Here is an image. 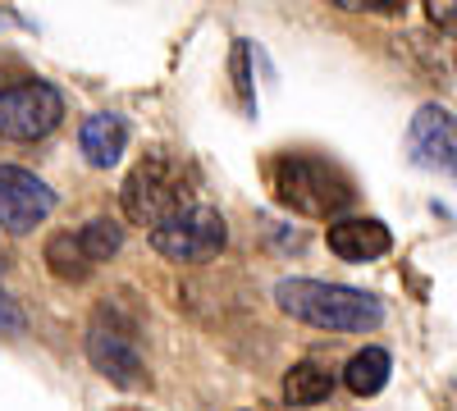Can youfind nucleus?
Instances as JSON below:
<instances>
[{"label": "nucleus", "mask_w": 457, "mask_h": 411, "mask_svg": "<svg viewBox=\"0 0 457 411\" xmlns=\"http://www.w3.org/2000/svg\"><path fill=\"white\" fill-rule=\"evenodd\" d=\"M55 210V193L32 169L0 165V234H32Z\"/></svg>", "instance_id": "obj_8"}, {"label": "nucleus", "mask_w": 457, "mask_h": 411, "mask_svg": "<svg viewBox=\"0 0 457 411\" xmlns=\"http://www.w3.org/2000/svg\"><path fill=\"white\" fill-rule=\"evenodd\" d=\"M334 393V375L316 361H297L288 375H284V402L288 407H316Z\"/></svg>", "instance_id": "obj_12"}, {"label": "nucleus", "mask_w": 457, "mask_h": 411, "mask_svg": "<svg viewBox=\"0 0 457 411\" xmlns=\"http://www.w3.org/2000/svg\"><path fill=\"white\" fill-rule=\"evenodd\" d=\"M338 10H353V14H394L403 10V0H329Z\"/></svg>", "instance_id": "obj_17"}, {"label": "nucleus", "mask_w": 457, "mask_h": 411, "mask_svg": "<svg viewBox=\"0 0 457 411\" xmlns=\"http://www.w3.org/2000/svg\"><path fill=\"white\" fill-rule=\"evenodd\" d=\"M270 188L279 206L307 219H334L357 201L353 178L343 174L334 160L312 156V152H284L270 160Z\"/></svg>", "instance_id": "obj_1"}, {"label": "nucleus", "mask_w": 457, "mask_h": 411, "mask_svg": "<svg viewBox=\"0 0 457 411\" xmlns=\"http://www.w3.org/2000/svg\"><path fill=\"white\" fill-rule=\"evenodd\" d=\"M0 329H23V316H19V307L10 302L5 292H0Z\"/></svg>", "instance_id": "obj_18"}, {"label": "nucleus", "mask_w": 457, "mask_h": 411, "mask_svg": "<svg viewBox=\"0 0 457 411\" xmlns=\"http://www.w3.org/2000/svg\"><path fill=\"white\" fill-rule=\"evenodd\" d=\"M193 193H197V174L187 160L170 156V152H151L142 156L129 178H124V188H120V201H124V215L133 224H165L170 215H179L183 206H193Z\"/></svg>", "instance_id": "obj_3"}, {"label": "nucleus", "mask_w": 457, "mask_h": 411, "mask_svg": "<svg viewBox=\"0 0 457 411\" xmlns=\"http://www.w3.org/2000/svg\"><path fill=\"white\" fill-rule=\"evenodd\" d=\"M389 370H394V361H389L385 348H361L348 361V370H343V384H348L357 398H375L379 389L389 384Z\"/></svg>", "instance_id": "obj_13"}, {"label": "nucleus", "mask_w": 457, "mask_h": 411, "mask_svg": "<svg viewBox=\"0 0 457 411\" xmlns=\"http://www.w3.org/2000/svg\"><path fill=\"white\" fill-rule=\"evenodd\" d=\"M79 238H83V247H87V256L96 260H114L120 256V247H124V224H114V219H87L83 229H79Z\"/></svg>", "instance_id": "obj_14"}, {"label": "nucleus", "mask_w": 457, "mask_h": 411, "mask_svg": "<svg viewBox=\"0 0 457 411\" xmlns=\"http://www.w3.org/2000/svg\"><path fill=\"white\" fill-rule=\"evenodd\" d=\"M42 260H46V270H51L60 284H69V288H73V284H87L92 270H96V260L87 256V247H83L79 234H55V238H46Z\"/></svg>", "instance_id": "obj_11"}, {"label": "nucleus", "mask_w": 457, "mask_h": 411, "mask_svg": "<svg viewBox=\"0 0 457 411\" xmlns=\"http://www.w3.org/2000/svg\"><path fill=\"white\" fill-rule=\"evenodd\" d=\"M325 247H329L338 260L366 266V260L389 256L394 234H389L379 219H370V215H353V219H338V215H334V219H329V229H325Z\"/></svg>", "instance_id": "obj_9"}, {"label": "nucleus", "mask_w": 457, "mask_h": 411, "mask_svg": "<svg viewBox=\"0 0 457 411\" xmlns=\"http://www.w3.org/2000/svg\"><path fill=\"white\" fill-rule=\"evenodd\" d=\"M275 307L312 329L329 333H366L385 320L379 297L361 288H343V284H320V279H284L275 288Z\"/></svg>", "instance_id": "obj_2"}, {"label": "nucleus", "mask_w": 457, "mask_h": 411, "mask_svg": "<svg viewBox=\"0 0 457 411\" xmlns=\"http://www.w3.org/2000/svg\"><path fill=\"white\" fill-rule=\"evenodd\" d=\"M407 156L430 174L457 178V115L444 105H421L407 124Z\"/></svg>", "instance_id": "obj_7"}, {"label": "nucleus", "mask_w": 457, "mask_h": 411, "mask_svg": "<svg viewBox=\"0 0 457 411\" xmlns=\"http://www.w3.org/2000/svg\"><path fill=\"white\" fill-rule=\"evenodd\" d=\"M87 361L114 389H146V361L137 348V320L105 302L87 325Z\"/></svg>", "instance_id": "obj_4"}, {"label": "nucleus", "mask_w": 457, "mask_h": 411, "mask_svg": "<svg viewBox=\"0 0 457 411\" xmlns=\"http://www.w3.org/2000/svg\"><path fill=\"white\" fill-rule=\"evenodd\" d=\"M64 119V96L42 83V78H23L0 87V137L5 142H42L60 128Z\"/></svg>", "instance_id": "obj_6"}, {"label": "nucleus", "mask_w": 457, "mask_h": 411, "mask_svg": "<svg viewBox=\"0 0 457 411\" xmlns=\"http://www.w3.org/2000/svg\"><path fill=\"white\" fill-rule=\"evenodd\" d=\"M426 14H430V23L444 37H453V42H457V0H426Z\"/></svg>", "instance_id": "obj_16"}, {"label": "nucleus", "mask_w": 457, "mask_h": 411, "mask_svg": "<svg viewBox=\"0 0 457 411\" xmlns=\"http://www.w3.org/2000/svg\"><path fill=\"white\" fill-rule=\"evenodd\" d=\"M79 146H83V160H87L92 169L120 165V156L129 152V119H124V115H110V110H101V115H87L83 128H79Z\"/></svg>", "instance_id": "obj_10"}, {"label": "nucleus", "mask_w": 457, "mask_h": 411, "mask_svg": "<svg viewBox=\"0 0 457 411\" xmlns=\"http://www.w3.org/2000/svg\"><path fill=\"white\" fill-rule=\"evenodd\" d=\"M228 242V224L215 206H183L165 224L151 229V247L174 266H206Z\"/></svg>", "instance_id": "obj_5"}, {"label": "nucleus", "mask_w": 457, "mask_h": 411, "mask_svg": "<svg viewBox=\"0 0 457 411\" xmlns=\"http://www.w3.org/2000/svg\"><path fill=\"white\" fill-rule=\"evenodd\" d=\"M252 51H247V42H238L234 46V92H238V105L247 110V115H252V110H256V96H252Z\"/></svg>", "instance_id": "obj_15"}]
</instances>
